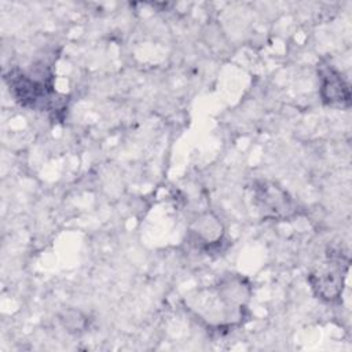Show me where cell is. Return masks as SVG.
<instances>
[{
	"mask_svg": "<svg viewBox=\"0 0 352 352\" xmlns=\"http://www.w3.org/2000/svg\"><path fill=\"white\" fill-rule=\"evenodd\" d=\"M6 80L8 81L10 91H12L16 100L23 106L47 109L52 100V89L45 84V81H37L33 77L16 70L10 72Z\"/></svg>",
	"mask_w": 352,
	"mask_h": 352,
	"instance_id": "6da1fadb",
	"label": "cell"
},
{
	"mask_svg": "<svg viewBox=\"0 0 352 352\" xmlns=\"http://www.w3.org/2000/svg\"><path fill=\"white\" fill-rule=\"evenodd\" d=\"M323 82H322V91H323V98L329 100L330 103L333 102H344L349 100V94L346 85H344L342 78L340 74L333 72L331 69L327 70L323 74Z\"/></svg>",
	"mask_w": 352,
	"mask_h": 352,
	"instance_id": "7a4b0ae2",
	"label": "cell"
}]
</instances>
